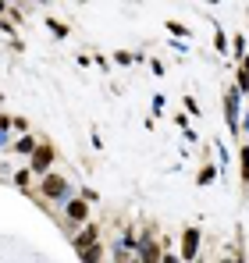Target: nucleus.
<instances>
[{
    "instance_id": "f03ea898",
    "label": "nucleus",
    "mask_w": 249,
    "mask_h": 263,
    "mask_svg": "<svg viewBox=\"0 0 249 263\" xmlns=\"http://www.w3.org/2000/svg\"><path fill=\"white\" fill-rule=\"evenodd\" d=\"M43 192H47V196H61V192H64V182H61V178H47V182H43Z\"/></svg>"
},
{
    "instance_id": "20e7f679",
    "label": "nucleus",
    "mask_w": 249,
    "mask_h": 263,
    "mask_svg": "<svg viewBox=\"0 0 249 263\" xmlns=\"http://www.w3.org/2000/svg\"><path fill=\"white\" fill-rule=\"evenodd\" d=\"M157 260H161V249H157L153 242H146V246H143V263H157Z\"/></svg>"
},
{
    "instance_id": "39448f33",
    "label": "nucleus",
    "mask_w": 249,
    "mask_h": 263,
    "mask_svg": "<svg viewBox=\"0 0 249 263\" xmlns=\"http://www.w3.org/2000/svg\"><path fill=\"white\" fill-rule=\"evenodd\" d=\"M72 217L82 221V217H85V203H72Z\"/></svg>"
},
{
    "instance_id": "f257e3e1",
    "label": "nucleus",
    "mask_w": 249,
    "mask_h": 263,
    "mask_svg": "<svg viewBox=\"0 0 249 263\" xmlns=\"http://www.w3.org/2000/svg\"><path fill=\"white\" fill-rule=\"evenodd\" d=\"M79 253H82L85 263L100 260V246H96V231H93V228H85L82 235H79Z\"/></svg>"
},
{
    "instance_id": "7ed1b4c3",
    "label": "nucleus",
    "mask_w": 249,
    "mask_h": 263,
    "mask_svg": "<svg viewBox=\"0 0 249 263\" xmlns=\"http://www.w3.org/2000/svg\"><path fill=\"white\" fill-rule=\"evenodd\" d=\"M47 164H50V149L43 146V149H36V157H32V167H36V171H43Z\"/></svg>"
}]
</instances>
